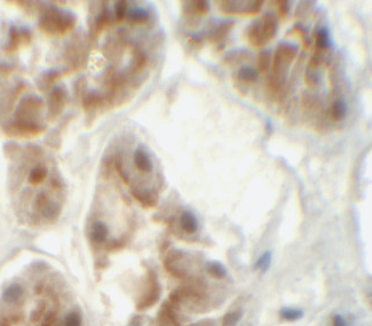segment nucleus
<instances>
[{"label":"nucleus","mask_w":372,"mask_h":326,"mask_svg":"<svg viewBox=\"0 0 372 326\" xmlns=\"http://www.w3.org/2000/svg\"><path fill=\"white\" fill-rule=\"evenodd\" d=\"M127 16V2L117 1L115 4V17L117 22H121Z\"/></svg>","instance_id":"obj_30"},{"label":"nucleus","mask_w":372,"mask_h":326,"mask_svg":"<svg viewBox=\"0 0 372 326\" xmlns=\"http://www.w3.org/2000/svg\"><path fill=\"white\" fill-rule=\"evenodd\" d=\"M109 20H110V15H109L108 9L104 8L103 11L98 15V17L95 18L94 24H93V28L91 29V33L98 36V34L100 33L105 27H107L109 23Z\"/></svg>","instance_id":"obj_18"},{"label":"nucleus","mask_w":372,"mask_h":326,"mask_svg":"<svg viewBox=\"0 0 372 326\" xmlns=\"http://www.w3.org/2000/svg\"><path fill=\"white\" fill-rule=\"evenodd\" d=\"M40 215L43 216L45 220H47L50 223L56 222L57 219H59L61 215V206L59 205V204L54 203V201L51 200L46 205V207L41 211Z\"/></svg>","instance_id":"obj_15"},{"label":"nucleus","mask_w":372,"mask_h":326,"mask_svg":"<svg viewBox=\"0 0 372 326\" xmlns=\"http://www.w3.org/2000/svg\"><path fill=\"white\" fill-rule=\"evenodd\" d=\"M333 326H348L346 319L341 315H335L332 318Z\"/></svg>","instance_id":"obj_35"},{"label":"nucleus","mask_w":372,"mask_h":326,"mask_svg":"<svg viewBox=\"0 0 372 326\" xmlns=\"http://www.w3.org/2000/svg\"><path fill=\"white\" fill-rule=\"evenodd\" d=\"M0 326H13V323L11 322L9 317H1L0 318Z\"/></svg>","instance_id":"obj_37"},{"label":"nucleus","mask_w":372,"mask_h":326,"mask_svg":"<svg viewBox=\"0 0 372 326\" xmlns=\"http://www.w3.org/2000/svg\"><path fill=\"white\" fill-rule=\"evenodd\" d=\"M240 317H242V312L240 311L229 312V314H227L223 317L222 326H236L237 323L239 322Z\"/></svg>","instance_id":"obj_31"},{"label":"nucleus","mask_w":372,"mask_h":326,"mask_svg":"<svg viewBox=\"0 0 372 326\" xmlns=\"http://www.w3.org/2000/svg\"><path fill=\"white\" fill-rule=\"evenodd\" d=\"M248 37L250 43H251L253 46H261V37H260V22L258 23H253V25L250 28L249 33H248Z\"/></svg>","instance_id":"obj_26"},{"label":"nucleus","mask_w":372,"mask_h":326,"mask_svg":"<svg viewBox=\"0 0 372 326\" xmlns=\"http://www.w3.org/2000/svg\"><path fill=\"white\" fill-rule=\"evenodd\" d=\"M180 225L185 232L189 235L195 234L198 230V221L197 217L190 211H185L180 216Z\"/></svg>","instance_id":"obj_11"},{"label":"nucleus","mask_w":372,"mask_h":326,"mask_svg":"<svg viewBox=\"0 0 372 326\" xmlns=\"http://www.w3.org/2000/svg\"><path fill=\"white\" fill-rule=\"evenodd\" d=\"M330 46V38H329V31L326 28L320 29L319 33L316 34V47L317 49H326Z\"/></svg>","instance_id":"obj_25"},{"label":"nucleus","mask_w":372,"mask_h":326,"mask_svg":"<svg viewBox=\"0 0 372 326\" xmlns=\"http://www.w3.org/2000/svg\"><path fill=\"white\" fill-rule=\"evenodd\" d=\"M271 63V54L268 52H262L259 55V69L260 71H267Z\"/></svg>","instance_id":"obj_33"},{"label":"nucleus","mask_w":372,"mask_h":326,"mask_svg":"<svg viewBox=\"0 0 372 326\" xmlns=\"http://www.w3.org/2000/svg\"><path fill=\"white\" fill-rule=\"evenodd\" d=\"M66 326H82V317L77 314V312H70L67 315L66 321H64Z\"/></svg>","instance_id":"obj_32"},{"label":"nucleus","mask_w":372,"mask_h":326,"mask_svg":"<svg viewBox=\"0 0 372 326\" xmlns=\"http://www.w3.org/2000/svg\"><path fill=\"white\" fill-rule=\"evenodd\" d=\"M68 100V91L64 86H57L52 88L47 101L48 119L54 120L62 114Z\"/></svg>","instance_id":"obj_3"},{"label":"nucleus","mask_w":372,"mask_h":326,"mask_svg":"<svg viewBox=\"0 0 372 326\" xmlns=\"http://www.w3.org/2000/svg\"><path fill=\"white\" fill-rule=\"evenodd\" d=\"M149 12L144 8H135L127 14V20L132 24H143L148 22Z\"/></svg>","instance_id":"obj_17"},{"label":"nucleus","mask_w":372,"mask_h":326,"mask_svg":"<svg viewBox=\"0 0 372 326\" xmlns=\"http://www.w3.org/2000/svg\"><path fill=\"white\" fill-rule=\"evenodd\" d=\"M233 23H222L218 27L216 30L211 33L210 39L214 41V43H221L226 39L227 36H228L230 28H232Z\"/></svg>","instance_id":"obj_23"},{"label":"nucleus","mask_w":372,"mask_h":326,"mask_svg":"<svg viewBox=\"0 0 372 326\" xmlns=\"http://www.w3.org/2000/svg\"><path fill=\"white\" fill-rule=\"evenodd\" d=\"M5 133L14 136H34L43 133L45 126L43 124H30L20 120H13L5 126Z\"/></svg>","instance_id":"obj_4"},{"label":"nucleus","mask_w":372,"mask_h":326,"mask_svg":"<svg viewBox=\"0 0 372 326\" xmlns=\"http://www.w3.org/2000/svg\"><path fill=\"white\" fill-rule=\"evenodd\" d=\"M210 324H212V322L210 321H203V322H198L196 324H192L189 326H210Z\"/></svg>","instance_id":"obj_38"},{"label":"nucleus","mask_w":372,"mask_h":326,"mask_svg":"<svg viewBox=\"0 0 372 326\" xmlns=\"http://www.w3.org/2000/svg\"><path fill=\"white\" fill-rule=\"evenodd\" d=\"M57 321V312L56 311H50L48 314L45 315L44 317V323L45 324H48V325H54L55 324V322Z\"/></svg>","instance_id":"obj_34"},{"label":"nucleus","mask_w":372,"mask_h":326,"mask_svg":"<svg viewBox=\"0 0 372 326\" xmlns=\"http://www.w3.org/2000/svg\"><path fill=\"white\" fill-rule=\"evenodd\" d=\"M41 326H52V325H48V324H45V323H44V324H43V325H41Z\"/></svg>","instance_id":"obj_40"},{"label":"nucleus","mask_w":372,"mask_h":326,"mask_svg":"<svg viewBox=\"0 0 372 326\" xmlns=\"http://www.w3.org/2000/svg\"><path fill=\"white\" fill-rule=\"evenodd\" d=\"M160 296V286L158 280H157V276L153 271H149V283H148V290H147L144 296H142L141 301L137 305V309L143 310L148 309L149 307L155 305V303L159 300Z\"/></svg>","instance_id":"obj_6"},{"label":"nucleus","mask_w":372,"mask_h":326,"mask_svg":"<svg viewBox=\"0 0 372 326\" xmlns=\"http://www.w3.org/2000/svg\"><path fill=\"white\" fill-rule=\"evenodd\" d=\"M44 107V102L38 97L23 98L15 111V120L30 124H41L39 114Z\"/></svg>","instance_id":"obj_2"},{"label":"nucleus","mask_w":372,"mask_h":326,"mask_svg":"<svg viewBox=\"0 0 372 326\" xmlns=\"http://www.w3.org/2000/svg\"><path fill=\"white\" fill-rule=\"evenodd\" d=\"M132 195L136 200H139L143 206L147 207H152L157 204L158 200V196L153 191H147V190H133Z\"/></svg>","instance_id":"obj_13"},{"label":"nucleus","mask_w":372,"mask_h":326,"mask_svg":"<svg viewBox=\"0 0 372 326\" xmlns=\"http://www.w3.org/2000/svg\"><path fill=\"white\" fill-rule=\"evenodd\" d=\"M134 164H135L136 168L143 173H149L152 171V159L142 148L136 149L134 152Z\"/></svg>","instance_id":"obj_9"},{"label":"nucleus","mask_w":372,"mask_h":326,"mask_svg":"<svg viewBox=\"0 0 372 326\" xmlns=\"http://www.w3.org/2000/svg\"><path fill=\"white\" fill-rule=\"evenodd\" d=\"M48 175V169L46 166L44 165H37L31 169L30 173H29L28 181L29 183L32 185H38L46 180Z\"/></svg>","instance_id":"obj_14"},{"label":"nucleus","mask_w":372,"mask_h":326,"mask_svg":"<svg viewBox=\"0 0 372 326\" xmlns=\"http://www.w3.org/2000/svg\"><path fill=\"white\" fill-rule=\"evenodd\" d=\"M50 201H51L50 195H48L46 191H40V193L37 195L36 199H34V211L40 214L41 211L46 207V205L50 203Z\"/></svg>","instance_id":"obj_28"},{"label":"nucleus","mask_w":372,"mask_h":326,"mask_svg":"<svg viewBox=\"0 0 372 326\" xmlns=\"http://www.w3.org/2000/svg\"><path fill=\"white\" fill-rule=\"evenodd\" d=\"M271 251H267L265 252L264 254L261 255L260 258L258 259L254 264V269H260L262 273H265V271L268 270V268L271 267Z\"/></svg>","instance_id":"obj_27"},{"label":"nucleus","mask_w":372,"mask_h":326,"mask_svg":"<svg viewBox=\"0 0 372 326\" xmlns=\"http://www.w3.org/2000/svg\"><path fill=\"white\" fill-rule=\"evenodd\" d=\"M185 6L186 15H204L208 12V4L206 1H190Z\"/></svg>","instance_id":"obj_19"},{"label":"nucleus","mask_w":372,"mask_h":326,"mask_svg":"<svg viewBox=\"0 0 372 326\" xmlns=\"http://www.w3.org/2000/svg\"><path fill=\"white\" fill-rule=\"evenodd\" d=\"M236 79H238L240 82H254L258 78V72L255 69L250 68V66H242L235 75H234Z\"/></svg>","instance_id":"obj_20"},{"label":"nucleus","mask_w":372,"mask_h":326,"mask_svg":"<svg viewBox=\"0 0 372 326\" xmlns=\"http://www.w3.org/2000/svg\"><path fill=\"white\" fill-rule=\"evenodd\" d=\"M280 316L285 321L288 322H294V321H299L304 317V311L301 309H297V308H282L280 310Z\"/></svg>","instance_id":"obj_24"},{"label":"nucleus","mask_w":372,"mask_h":326,"mask_svg":"<svg viewBox=\"0 0 372 326\" xmlns=\"http://www.w3.org/2000/svg\"><path fill=\"white\" fill-rule=\"evenodd\" d=\"M109 235V229L107 225L102 221H95L91 227V239L95 244H103L107 241Z\"/></svg>","instance_id":"obj_10"},{"label":"nucleus","mask_w":372,"mask_h":326,"mask_svg":"<svg viewBox=\"0 0 372 326\" xmlns=\"http://www.w3.org/2000/svg\"><path fill=\"white\" fill-rule=\"evenodd\" d=\"M347 114V104L344 100H337L332 104L331 116L336 121H340L344 119Z\"/></svg>","instance_id":"obj_21"},{"label":"nucleus","mask_w":372,"mask_h":326,"mask_svg":"<svg viewBox=\"0 0 372 326\" xmlns=\"http://www.w3.org/2000/svg\"><path fill=\"white\" fill-rule=\"evenodd\" d=\"M102 102H103V98L95 91L87 93L84 98H83V105H84V109L86 111H92L93 109L101 105Z\"/></svg>","instance_id":"obj_16"},{"label":"nucleus","mask_w":372,"mask_h":326,"mask_svg":"<svg viewBox=\"0 0 372 326\" xmlns=\"http://www.w3.org/2000/svg\"><path fill=\"white\" fill-rule=\"evenodd\" d=\"M77 18L72 13L61 11L55 6L44 8L40 13L39 29L47 34H64L75 28Z\"/></svg>","instance_id":"obj_1"},{"label":"nucleus","mask_w":372,"mask_h":326,"mask_svg":"<svg viewBox=\"0 0 372 326\" xmlns=\"http://www.w3.org/2000/svg\"><path fill=\"white\" fill-rule=\"evenodd\" d=\"M280 5V14L281 16H285V15L288 13V9H290V6H288L287 1H280L278 2Z\"/></svg>","instance_id":"obj_36"},{"label":"nucleus","mask_w":372,"mask_h":326,"mask_svg":"<svg viewBox=\"0 0 372 326\" xmlns=\"http://www.w3.org/2000/svg\"><path fill=\"white\" fill-rule=\"evenodd\" d=\"M46 308H47V305L45 301H41L38 303L36 308L32 310L30 315V321L32 323H39L41 319L44 318L45 312H46Z\"/></svg>","instance_id":"obj_29"},{"label":"nucleus","mask_w":372,"mask_h":326,"mask_svg":"<svg viewBox=\"0 0 372 326\" xmlns=\"http://www.w3.org/2000/svg\"><path fill=\"white\" fill-rule=\"evenodd\" d=\"M206 269L208 271V274H210L213 278H217V279H222V278L227 276L226 268H224L222 264L218 261L207 262Z\"/></svg>","instance_id":"obj_22"},{"label":"nucleus","mask_w":372,"mask_h":326,"mask_svg":"<svg viewBox=\"0 0 372 326\" xmlns=\"http://www.w3.org/2000/svg\"><path fill=\"white\" fill-rule=\"evenodd\" d=\"M61 77V72L57 70H47V71L43 72L40 75L39 78L37 79V86L40 91L46 92L50 88H52L54 82L59 81Z\"/></svg>","instance_id":"obj_8"},{"label":"nucleus","mask_w":372,"mask_h":326,"mask_svg":"<svg viewBox=\"0 0 372 326\" xmlns=\"http://www.w3.org/2000/svg\"><path fill=\"white\" fill-rule=\"evenodd\" d=\"M44 291V285L43 284H38V285L36 286V293L37 294H41Z\"/></svg>","instance_id":"obj_39"},{"label":"nucleus","mask_w":372,"mask_h":326,"mask_svg":"<svg viewBox=\"0 0 372 326\" xmlns=\"http://www.w3.org/2000/svg\"><path fill=\"white\" fill-rule=\"evenodd\" d=\"M24 294V290L20 284L14 283L12 285H9L7 289H5L2 292V300L6 303H16L22 299Z\"/></svg>","instance_id":"obj_12"},{"label":"nucleus","mask_w":372,"mask_h":326,"mask_svg":"<svg viewBox=\"0 0 372 326\" xmlns=\"http://www.w3.org/2000/svg\"><path fill=\"white\" fill-rule=\"evenodd\" d=\"M23 43H30L31 41V33L27 28L18 29L15 25H12L8 31V40L5 46V52L14 53L17 50L20 45Z\"/></svg>","instance_id":"obj_5"},{"label":"nucleus","mask_w":372,"mask_h":326,"mask_svg":"<svg viewBox=\"0 0 372 326\" xmlns=\"http://www.w3.org/2000/svg\"><path fill=\"white\" fill-rule=\"evenodd\" d=\"M276 29L277 24L274 15H265L262 21L260 22V37L262 45L267 44L268 41H271L272 38L275 37V34H276Z\"/></svg>","instance_id":"obj_7"}]
</instances>
